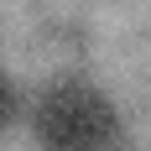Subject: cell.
<instances>
[{"label": "cell", "instance_id": "6da1fadb", "mask_svg": "<svg viewBox=\"0 0 151 151\" xmlns=\"http://www.w3.org/2000/svg\"><path fill=\"white\" fill-rule=\"evenodd\" d=\"M42 151H120V115L94 83H52L31 109Z\"/></svg>", "mask_w": 151, "mask_h": 151}]
</instances>
